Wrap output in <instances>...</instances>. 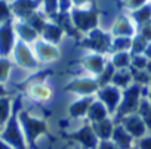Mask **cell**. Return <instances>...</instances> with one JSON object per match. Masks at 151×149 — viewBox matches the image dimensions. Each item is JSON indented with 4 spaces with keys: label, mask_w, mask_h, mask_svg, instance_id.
Returning <instances> with one entry per match:
<instances>
[{
    "label": "cell",
    "mask_w": 151,
    "mask_h": 149,
    "mask_svg": "<svg viewBox=\"0 0 151 149\" xmlns=\"http://www.w3.org/2000/svg\"><path fill=\"white\" fill-rule=\"evenodd\" d=\"M71 19L82 34H89L91 31L98 28L99 12L95 6L89 8H73L70 11Z\"/></svg>",
    "instance_id": "1"
},
{
    "label": "cell",
    "mask_w": 151,
    "mask_h": 149,
    "mask_svg": "<svg viewBox=\"0 0 151 149\" xmlns=\"http://www.w3.org/2000/svg\"><path fill=\"white\" fill-rule=\"evenodd\" d=\"M141 84H130L124 92H123V98H122V102H120V106L116 112V118L117 121H122L123 118L129 117V115H133V114H138L139 111V106H141Z\"/></svg>",
    "instance_id": "2"
},
{
    "label": "cell",
    "mask_w": 151,
    "mask_h": 149,
    "mask_svg": "<svg viewBox=\"0 0 151 149\" xmlns=\"http://www.w3.org/2000/svg\"><path fill=\"white\" fill-rule=\"evenodd\" d=\"M18 120H19V125L22 128V133L27 137V142L34 143L40 134H45L47 131V124L45 120H39L25 111L18 112Z\"/></svg>",
    "instance_id": "3"
},
{
    "label": "cell",
    "mask_w": 151,
    "mask_h": 149,
    "mask_svg": "<svg viewBox=\"0 0 151 149\" xmlns=\"http://www.w3.org/2000/svg\"><path fill=\"white\" fill-rule=\"evenodd\" d=\"M21 125L18 120V114H15L2 130V139L5 143L14 146L15 149H27V140L21 133Z\"/></svg>",
    "instance_id": "4"
},
{
    "label": "cell",
    "mask_w": 151,
    "mask_h": 149,
    "mask_svg": "<svg viewBox=\"0 0 151 149\" xmlns=\"http://www.w3.org/2000/svg\"><path fill=\"white\" fill-rule=\"evenodd\" d=\"M111 41L113 37L111 34H107L101 30H93L89 34H86V38L82 41L83 47H89L92 50H95L96 53H105L108 50H111Z\"/></svg>",
    "instance_id": "5"
},
{
    "label": "cell",
    "mask_w": 151,
    "mask_h": 149,
    "mask_svg": "<svg viewBox=\"0 0 151 149\" xmlns=\"http://www.w3.org/2000/svg\"><path fill=\"white\" fill-rule=\"evenodd\" d=\"M98 99L104 102V105L108 108L110 115H114L120 106L122 98H123V92L120 90V87L114 86V84H107L104 87H101L98 90Z\"/></svg>",
    "instance_id": "6"
},
{
    "label": "cell",
    "mask_w": 151,
    "mask_h": 149,
    "mask_svg": "<svg viewBox=\"0 0 151 149\" xmlns=\"http://www.w3.org/2000/svg\"><path fill=\"white\" fill-rule=\"evenodd\" d=\"M65 137L80 143L83 146V149H98V145H99L98 136H96L92 124H86L82 128L76 130L74 133H68V134H65Z\"/></svg>",
    "instance_id": "7"
},
{
    "label": "cell",
    "mask_w": 151,
    "mask_h": 149,
    "mask_svg": "<svg viewBox=\"0 0 151 149\" xmlns=\"http://www.w3.org/2000/svg\"><path fill=\"white\" fill-rule=\"evenodd\" d=\"M14 56H15V62L19 65V66H22V68H25V69H34V68H37V59L34 58V55H33V52H31V49H30V46L25 43V41H22V40H17V44H15V47H14Z\"/></svg>",
    "instance_id": "8"
},
{
    "label": "cell",
    "mask_w": 151,
    "mask_h": 149,
    "mask_svg": "<svg viewBox=\"0 0 151 149\" xmlns=\"http://www.w3.org/2000/svg\"><path fill=\"white\" fill-rule=\"evenodd\" d=\"M64 89L67 92H71V93H76V95L92 96V95L98 93L101 86H99L98 80H93V78H76L71 83H68Z\"/></svg>",
    "instance_id": "9"
},
{
    "label": "cell",
    "mask_w": 151,
    "mask_h": 149,
    "mask_svg": "<svg viewBox=\"0 0 151 149\" xmlns=\"http://www.w3.org/2000/svg\"><path fill=\"white\" fill-rule=\"evenodd\" d=\"M34 50H36V56L39 58V61L42 62H53V61H58L59 56H61V50L56 44L53 43H49L46 40H40V41H36L34 44Z\"/></svg>",
    "instance_id": "10"
},
{
    "label": "cell",
    "mask_w": 151,
    "mask_h": 149,
    "mask_svg": "<svg viewBox=\"0 0 151 149\" xmlns=\"http://www.w3.org/2000/svg\"><path fill=\"white\" fill-rule=\"evenodd\" d=\"M39 8H40V0H14V3L11 5L12 14L24 21L30 18L34 12H37Z\"/></svg>",
    "instance_id": "11"
},
{
    "label": "cell",
    "mask_w": 151,
    "mask_h": 149,
    "mask_svg": "<svg viewBox=\"0 0 151 149\" xmlns=\"http://www.w3.org/2000/svg\"><path fill=\"white\" fill-rule=\"evenodd\" d=\"M120 124H123V127L129 131V134L133 139H142V137H145V133L148 130L147 124L144 123V120L141 118L139 114H133V115H129V117L123 118L120 121Z\"/></svg>",
    "instance_id": "12"
},
{
    "label": "cell",
    "mask_w": 151,
    "mask_h": 149,
    "mask_svg": "<svg viewBox=\"0 0 151 149\" xmlns=\"http://www.w3.org/2000/svg\"><path fill=\"white\" fill-rule=\"evenodd\" d=\"M15 34L17 33H15L14 24H11V21L2 22V56L3 58L14 52V47L17 44Z\"/></svg>",
    "instance_id": "13"
},
{
    "label": "cell",
    "mask_w": 151,
    "mask_h": 149,
    "mask_svg": "<svg viewBox=\"0 0 151 149\" xmlns=\"http://www.w3.org/2000/svg\"><path fill=\"white\" fill-rule=\"evenodd\" d=\"M111 37H135V27L132 24V21L126 16H119L110 31Z\"/></svg>",
    "instance_id": "14"
},
{
    "label": "cell",
    "mask_w": 151,
    "mask_h": 149,
    "mask_svg": "<svg viewBox=\"0 0 151 149\" xmlns=\"http://www.w3.org/2000/svg\"><path fill=\"white\" fill-rule=\"evenodd\" d=\"M111 140L120 148V149H132L133 146V137L129 134V131L123 127V124H117L114 127Z\"/></svg>",
    "instance_id": "15"
},
{
    "label": "cell",
    "mask_w": 151,
    "mask_h": 149,
    "mask_svg": "<svg viewBox=\"0 0 151 149\" xmlns=\"http://www.w3.org/2000/svg\"><path fill=\"white\" fill-rule=\"evenodd\" d=\"M83 65L88 71H91L95 76H99V74L105 69V59L101 53H91L83 59Z\"/></svg>",
    "instance_id": "16"
},
{
    "label": "cell",
    "mask_w": 151,
    "mask_h": 149,
    "mask_svg": "<svg viewBox=\"0 0 151 149\" xmlns=\"http://www.w3.org/2000/svg\"><path fill=\"white\" fill-rule=\"evenodd\" d=\"M14 28H15V33L18 34L19 40L25 41V43H33L37 40L39 37V33L30 25L27 24L25 21H21V22H15L14 24Z\"/></svg>",
    "instance_id": "17"
},
{
    "label": "cell",
    "mask_w": 151,
    "mask_h": 149,
    "mask_svg": "<svg viewBox=\"0 0 151 149\" xmlns=\"http://www.w3.org/2000/svg\"><path fill=\"white\" fill-rule=\"evenodd\" d=\"M27 93L40 102H46L52 98V89L45 83H31L27 87Z\"/></svg>",
    "instance_id": "18"
},
{
    "label": "cell",
    "mask_w": 151,
    "mask_h": 149,
    "mask_svg": "<svg viewBox=\"0 0 151 149\" xmlns=\"http://www.w3.org/2000/svg\"><path fill=\"white\" fill-rule=\"evenodd\" d=\"M42 36H43V38L46 41L58 44L62 40L64 30L61 28V25L58 22H46V25H45V28L42 31Z\"/></svg>",
    "instance_id": "19"
},
{
    "label": "cell",
    "mask_w": 151,
    "mask_h": 149,
    "mask_svg": "<svg viewBox=\"0 0 151 149\" xmlns=\"http://www.w3.org/2000/svg\"><path fill=\"white\" fill-rule=\"evenodd\" d=\"M110 115V111L108 108L104 105L102 101H93L91 108H89V112H88V118L91 120V123H98V121H102L105 118H108Z\"/></svg>",
    "instance_id": "20"
},
{
    "label": "cell",
    "mask_w": 151,
    "mask_h": 149,
    "mask_svg": "<svg viewBox=\"0 0 151 149\" xmlns=\"http://www.w3.org/2000/svg\"><path fill=\"white\" fill-rule=\"evenodd\" d=\"M93 125V130L98 136V139L101 140H110L111 136H113V131H114V124H113V120L111 118H105L102 121H98V123H91Z\"/></svg>",
    "instance_id": "21"
},
{
    "label": "cell",
    "mask_w": 151,
    "mask_h": 149,
    "mask_svg": "<svg viewBox=\"0 0 151 149\" xmlns=\"http://www.w3.org/2000/svg\"><path fill=\"white\" fill-rule=\"evenodd\" d=\"M93 99L92 98H85L82 101H77L74 102L70 108H68V114L73 117V118H79V117H88V112H89V108L92 105Z\"/></svg>",
    "instance_id": "22"
},
{
    "label": "cell",
    "mask_w": 151,
    "mask_h": 149,
    "mask_svg": "<svg viewBox=\"0 0 151 149\" xmlns=\"http://www.w3.org/2000/svg\"><path fill=\"white\" fill-rule=\"evenodd\" d=\"M133 81V76H132V69L130 68H123V69H116L114 72V77L111 84L117 86V87H129Z\"/></svg>",
    "instance_id": "23"
},
{
    "label": "cell",
    "mask_w": 151,
    "mask_h": 149,
    "mask_svg": "<svg viewBox=\"0 0 151 149\" xmlns=\"http://www.w3.org/2000/svg\"><path fill=\"white\" fill-rule=\"evenodd\" d=\"M132 19L138 24V25H147L151 22V3H147L145 6L132 11Z\"/></svg>",
    "instance_id": "24"
},
{
    "label": "cell",
    "mask_w": 151,
    "mask_h": 149,
    "mask_svg": "<svg viewBox=\"0 0 151 149\" xmlns=\"http://www.w3.org/2000/svg\"><path fill=\"white\" fill-rule=\"evenodd\" d=\"M110 62L116 69H123V68H130L132 65V55L129 52H116L113 53Z\"/></svg>",
    "instance_id": "25"
},
{
    "label": "cell",
    "mask_w": 151,
    "mask_h": 149,
    "mask_svg": "<svg viewBox=\"0 0 151 149\" xmlns=\"http://www.w3.org/2000/svg\"><path fill=\"white\" fill-rule=\"evenodd\" d=\"M133 37H113L111 41V50L116 52H127L132 50Z\"/></svg>",
    "instance_id": "26"
},
{
    "label": "cell",
    "mask_w": 151,
    "mask_h": 149,
    "mask_svg": "<svg viewBox=\"0 0 151 149\" xmlns=\"http://www.w3.org/2000/svg\"><path fill=\"white\" fill-rule=\"evenodd\" d=\"M40 12L46 16H56L59 14V0H40Z\"/></svg>",
    "instance_id": "27"
},
{
    "label": "cell",
    "mask_w": 151,
    "mask_h": 149,
    "mask_svg": "<svg viewBox=\"0 0 151 149\" xmlns=\"http://www.w3.org/2000/svg\"><path fill=\"white\" fill-rule=\"evenodd\" d=\"M25 22L27 24H30L39 34L43 31V28H45V25H46V19H45V15L40 12V11H37V12H34L30 18H27L25 19Z\"/></svg>",
    "instance_id": "28"
},
{
    "label": "cell",
    "mask_w": 151,
    "mask_h": 149,
    "mask_svg": "<svg viewBox=\"0 0 151 149\" xmlns=\"http://www.w3.org/2000/svg\"><path fill=\"white\" fill-rule=\"evenodd\" d=\"M138 114L141 115V118L144 120V123L147 124V127L150 130L151 128V103H150L148 99H144L141 102V106H139Z\"/></svg>",
    "instance_id": "29"
},
{
    "label": "cell",
    "mask_w": 151,
    "mask_h": 149,
    "mask_svg": "<svg viewBox=\"0 0 151 149\" xmlns=\"http://www.w3.org/2000/svg\"><path fill=\"white\" fill-rule=\"evenodd\" d=\"M150 43L139 34V36H135L133 37V44H132V52H133V55H144V52H145V49H147V46H148Z\"/></svg>",
    "instance_id": "30"
},
{
    "label": "cell",
    "mask_w": 151,
    "mask_h": 149,
    "mask_svg": "<svg viewBox=\"0 0 151 149\" xmlns=\"http://www.w3.org/2000/svg\"><path fill=\"white\" fill-rule=\"evenodd\" d=\"M148 63H150V59L145 56V55H133L132 56V65L130 68H135V69H147L148 68ZM148 71V69H147Z\"/></svg>",
    "instance_id": "31"
},
{
    "label": "cell",
    "mask_w": 151,
    "mask_h": 149,
    "mask_svg": "<svg viewBox=\"0 0 151 149\" xmlns=\"http://www.w3.org/2000/svg\"><path fill=\"white\" fill-rule=\"evenodd\" d=\"M11 99L2 96V127L6 125V121L11 120Z\"/></svg>",
    "instance_id": "32"
},
{
    "label": "cell",
    "mask_w": 151,
    "mask_h": 149,
    "mask_svg": "<svg viewBox=\"0 0 151 149\" xmlns=\"http://www.w3.org/2000/svg\"><path fill=\"white\" fill-rule=\"evenodd\" d=\"M9 72H11V63L6 58H2V76H0V78H2V83L5 84L8 77H9Z\"/></svg>",
    "instance_id": "33"
},
{
    "label": "cell",
    "mask_w": 151,
    "mask_h": 149,
    "mask_svg": "<svg viewBox=\"0 0 151 149\" xmlns=\"http://www.w3.org/2000/svg\"><path fill=\"white\" fill-rule=\"evenodd\" d=\"M123 5L127 8V9H132V11H136L142 6L147 5V0H124Z\"/></svg>",
    "instance_id": "34"
},
{
    "label": "cell",
    "mask_w": 151,
    "mask_h": 149,
    "mask_svg": "<svg viewBox=\"0 0 151 149\" xmlns=\"http://www.w3.org/2000/svg\"><path fill=\"white\" fill-rule=\"evenodd\" d=\"M98 149H120V148L110 139V140H99Z\"/></svg>",
    "instance_id": "35"
},
{
    "label": "cell",
    "mask_w": 151,
    "mask_h": 149,
    "mask_svg": "<svg viewBox=\"0 0 151 149\" xmlns=\"http://www.w3.org/2000/svg\"><path fill=\"white\" fill-rule=\"evenodd\" d=\"M141 36H142L148 43H151V22L141 27Z\"/></svg>",
    "instance_id": "36"
},
{
    "label": "cell",
    "mask_w": 151,
    "mask_h": 149,
    "mask_svg": "<svg viewBox=\"0 0 151 149\" xmlns=\"http://www.w3.org/2000/svg\"><path fill=\"white\" fill-rule=\"evenodd\" d=\"M138 149H151V136H147V137L139 139Z\"/></svg>",
    "instance_id": "37"
},
{
    "label": "cell",
    "mask_w": 151,
    "mask_h": 149,
    "mask_svg": "<svg viewBox=\"0 0 151 149\" xmlns=\"http://www.w3.org/2000/svg\"><path fill=\"white\" fill-rule=\"evenodd\" d=\"M73 5L74 8H85V6H91L93 5V0H73Z\"/></svg>",
    "instance_id": "38"
},
{
    "label": "cell",
    "mask_w": 151,
    "mask_h": 149,
    "mask_svg": "<svg viewBox=\"0 0 151 149\" xmlns=\"http://www.w3.org/2000/svg\"><path fill=\"white\" fill-rule=\"evenodd\" d=\"M144 55H145V56H147V58H148V59L151 61V43H150V44L147 46V49H145V52H144Z\"/></svg>",
    "instance_id": "39"
},
{
    "label": "cell",
    "mask_w": 151,
    "mask_h": 149,
    "mask_svg": "<svg viewBox=\"0 0 151 149\" xmlns=\"http://www.w3.org/2000/svg\"><path fill=\"white\" fill-rule=\"evenodd\" d=\"M148 101H150V103H151V87H150V90H148V98H147Z\"/></svg>",
    "instance_id": "40"
},
{
    "label": "cell",
    "mask_w": 151,
    "mask_h": 149,
    "mask_svg": "<svg viewBox=\"0 0 151 149\" xmlns=\"http://www.w3.org/2000/svg\"><path fill=\"white\" fill-rule=\"evenodd\" d=\"M2 149H11V148H8V146H6V143H5V142H2Z\"/></svg>",
    "instance_id": "41"
},
{
    "label": "cell",
    "mask_w": 151,
    "mask_h": 149,
    "mask_svg": "<svg viewBox=\"0 0 151 149\" xmlns=\"http://www.w3.org/2000/svg\"><path fill=\"white\" fill-rule=\"evenodd\" d=\"M150 84H151V78H150Z\"/></svg>",
    "instance_id": "42"
},
{
    "label": "cell",
    "mask_w": 151,
    "mask_h": 149,
    "mask_svg": "<svg viewBox=\"0 0 151 149\" xmlns=\"http://www.w3.org/2000/svg\"><path fill=\"white\" fill-rule=\"evenodd\" d=\"M150 2H151V0H150Z\"/></svg>",
    "instance_id": "43"
},
{
    "label": "cell",
    "mask_w": 151,
    "mask_h": 149,
    "mask_svg": "<svg viewBox=\"0 0 151 149\" xmlns=\"http://www.w3.org/2000/svg\"><path fill=\"white\" fill-rule=\"evenodd\" d=\"M132 149H133V148H132Z\"/></svg>",
    "instance_id": "44"
}]
</instances>
